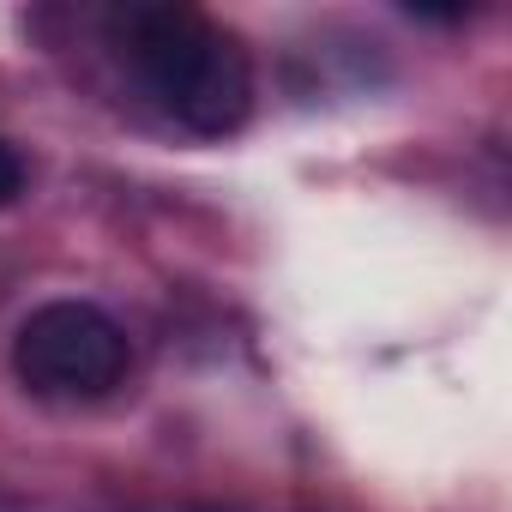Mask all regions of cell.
Segmentation results:
<instances>
[{
    "label": "cell",
    "mask_w": 512,
    "mask_h": 512,
    "mask_svg": "<svg viewBox=\"0 0 512 512\" xmlns=\"http://www.w3.org/2000/svg\"><path fill=\"white\" fill-rule=\"evenodd\" d=\"M19 193H25V157H19L7 139H0V211H7Z\"/></svg>",
    "instance_id": "3957f363"
},
{
    "label": "cell",
    "mask_w": 512,
    "mask_h": 512,
    "mask_svg": "<svg viewBox=\"0 0 512 512\" xmlns=\"http://www.w3.org/2000/svg\"><path fill=\"white\" fill-rule=\"evenodd\" d=\"M13 368L43 398H103L127 374V332L91 302H49L19 326Z\"/></svg>",
    "instance_id": "7a4b0ae2"
},
{
    "label": "cell",
    "mask_w": 512,
    "mask_h": 512,
    "mask_svg": "<svg viewBox=\"0 0 512 512\" xmlns=\"http://www.w3.org/2000/svg\"><path fill=\"white\" fill-rule=\"evenodd\" d=\"M109 37L151 85V97L193 133L223 139L253 109V61L247 49L211 25L199 7H127L109 19Z\"/></svg>",
    "instance_id": "6da1fadb"
}]
</instances>
